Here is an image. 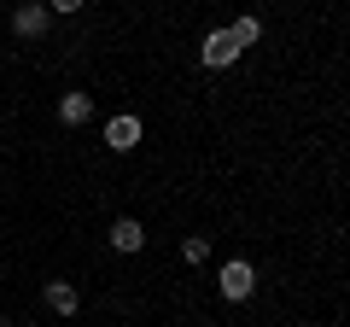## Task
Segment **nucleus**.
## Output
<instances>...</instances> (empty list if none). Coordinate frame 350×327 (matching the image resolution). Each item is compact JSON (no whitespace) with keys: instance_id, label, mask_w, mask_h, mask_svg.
<instances>
[{"instance_id":"39448f33","label":"nucleus","mask_w":350,"mask_h":327,"mask_svg":"<svg viewBox=\"0 0 350 327\" xmlns=\"http://www.w3.org/2000/svg\"><path fill=\"white\" fill-rule=\"evenodd\" d=\"M88 117H94V100H88L82 88H70V94H59V123H64V129H82Z\"/></svg>"},{"instance_id":"20e7f679","label":"nucleus","mask_w":350,"mask_h":327,"mask_svg":"<svg viewBox=\"0 0 350 327\" xmlns=\"http://www.w3.org/2000/svg\"><path fill=\"white\" fill-rule=\"evenodd\" d=\"M105 146H111V152H135L140 146V117H111V123H105Z\"/></svg>"},{"instance_id":"1a4fd4ad","label":"nucleus","mask_w":350,"mask_h":327,"mask_svg":"<svg viewBox=\"0 0 350 327\" xmlns=\"http://www.w3.org/2000/svg\"><path fill=\"white\" fill-rule=\"evenodd\" d=\"M181 257H187V263H204V257H211V239H204V234H187V239H181Z\"/></svg>"},{"instance_id":"6e6552de","label":"nucleus","mask_w":350,"mask_h":327,"mask_svg":"<svg viewBox=\"0 0 350 327\" xmlns=\"http://www.w3.org/2000/svg\"><path fill=\"white\" fill-rule=\"evenodd\" d=\"M228 36H234V41H239V53H245V47H251V41H257V36H262V24H257V18H251V12H245V18H234V24H228Z\"/></svg>"},{"instance_id":"9d476101","label":"nucleus","mask_w":350,"mask_h":327,"mask_svg":"<svg viewBox=\"0 0 350 327\" xmlns=\"http://www.w3.org/2000/svg\"><path fill=\"white\" fill-rule=\"evenodd\" d=\"M88 0H47V12H59V18H70V12H82Z\"/></svg>"},{"instance_id":"0eeeda50","label":"nucleus","mask_w":350,"mask_h":327,"mask_svg":"<svg viewBox=\"0 0 350 327\" xmlns=\"http://www.w3.org/2000/svg\"><path fill=\"white\" fill-rule=\"evenodd\" d=\"M111 246L117 252H140V246H146V228H140L135 216H117L111 222Z\"/></svg>"},{"instance_id":"7ed1b4c3","label":"nucleus","mask_w":350,"mask_h":327,"mask_svg":"<svg viewBox=\"0 0 350 327\" xmlns=\"http://www.w3.org/2000/svg\"><path fill=\"white\" fill-rule=\"evenodd\" d=\"M234 59H239V41L228 36V29H211V36H204V47H199V64H211V70H228Z\"/></svg>"},{"instance_id":"f8f14e48","label":"nucleus","mask_w":350,"mask_h":327,"mask_svg":"<svg viewBox=\"0 0 350 327\" xmlns=\"http://www.w3.org/2000/svg\"><path fill=\"white\" fill-rule=\"evenodd\" d=\"M24 327H41V322H24Z\"/></svg>"},{"instance_id":"f03ea898","label":"nucleus","mask_w":350,"mask_h":327,"mask_svg":"<svg viewBox=\"0 0 350 327\" xmlns=\"http://www.w3.org/2000/svg\"><path fill=\"white\" fill-rule=\"evenodd\" d=\"M47 0H24V6H12V36L18 41H41L47 36Z\"/></svg>"},{"instance_id":"9b49d317","label":"nucleus","mask_w":350,"mask_h":327,"mask_svg":"<svg viewBox=\"0 0 350 327\" xmlns=\"http://www.w3.org/2000/svg\"><path fill=\"white\" fill-rule=\"evenodd\" d=\"M0 327H12V322H6V315H0Z\"/></svg>"},{"instance_id":"f257e3e1","label":"nucleus","mask_w":350,"mask_h":327,"mask_svg":"<svg viewBox=\"0 0 350 327\" xmlns=\"http://www.w3.org/2000/svg\"><path fill=\"white\" fill-rule=\"evenodd\" d=\"M216 287H222V298L245 304L251 292H257V269H251L245 257H234V263H222V275H216Z\"/></svg>"},{"instance_id":"423d86ee","label":"nucleus","mask_w":350,"mask_h":327,"mask_svg":"<svg viewBox=\"0 0 350 327\" xmlns=\"http://www.w3.org/2000/svg\"><path fill=\"white\" fill-rule=\"evenodd\" d=\"M41 298H47V310H59V315H76V310H82V292H76L70 280H47Z\"/></svg>"}]
</instances>
